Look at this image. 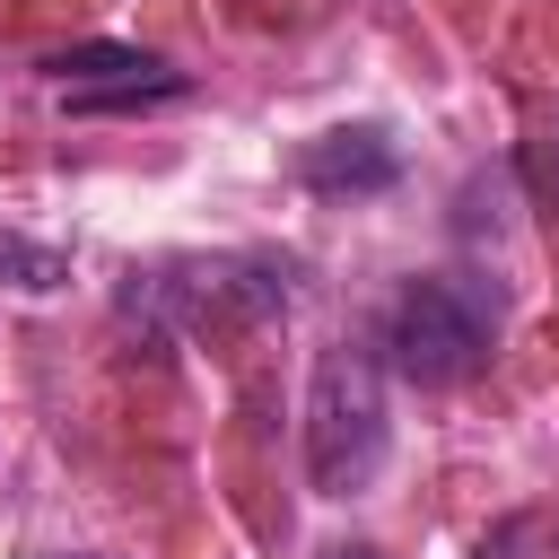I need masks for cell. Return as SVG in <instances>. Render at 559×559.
<instances>
[{"label": "cell", "instance_id": "2", "mask_svg": "<svg viewBox=\"0 0 559 559\" xmlns=\"http://www.w3.org/2000/svg\"><path fill=\"white\" fill-rule=\"evenodd\" d=\"M384 349L411 384H463L489 358V314L463 280H411L384 314Z\"/></svg>", "mask_w": 559, "mask_h": 559}, {"label": "cell", "instance_id": "6", "mask_svg": "<svg viewBox=\"0 0 559 559\" xmlns=\"http://www.w3.org/2000/svg\"><path fill=\"white\" fill-rule=\"evenodd\" d=\"M323 559H376V550H367V542H332Z\"/></svg>", "mask_w": 559, "mask_h": 559}, {"label": "cell", "instance_id": "3", "mask_svg": "<svg viewBox=\"0 0 559 559\" xmlns=\"http://www.w3.org/2000/svg\"><path fill=\"white\" fill-rule=\"evenodd\" d=\"M44 79H52V96H61L70 114L166 105V96H183V87H192L175 61H157V52H140V44H70V52H52V61H44Z\"/></svg>", "mask_w": 559, "mask_h": 559}, {"label": "cell", "instance_id": "4", "mask_svg": "<svg viewBox=\"0 0 559 559\" xmlns=\"http://www.w3.org/2000/svg\"><path fill=\"white\" fill-rule=\"evenodd\" d=\"M297 175L314 192H376V183H393V140L384 131H323V140H306Z\"/></svg>", "mask_w": 559, "mask_h": 559}, {"label": "cell", "instance_id": "1", "mask_svg": "<svg viewBox=\"0 0 559 559\" xmlns=\"http://www.w3.org/2000/svg\"><path fill=\"white\" fill-rule=\"evenodd\" d=\"M384 437H393V411H384L376 349H358V341L314 349V376H306V480L323 498L367 489L376 463H384Z\"/></svg>", "mask_w": 559, "mask_h": 559}, {"label": "cell", "instance_id": "5", "mask_svg": "<svg viewBox=\"0 0 559 559\" xmlns=\"http://www.w3.org/2000/svg\"><path fill=\"white\" fill-rule=\"evenodd\" d=\"M70 262L52 245H26V236H0V288H61Z\"/></svg>", "mask_w": 559, "mask_h": 559}]
</instances>
